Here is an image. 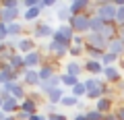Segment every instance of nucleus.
<instances>
[{
    "mask_svg": "<svg viewBox=\"0 0 124 120\" xmlns=\"http://www.w3.org/2000/svg\"><path fill=\"white\" fill-rule=\"evenodd\" d=\"M118 6L114 4V0H99L95 2V17H99L103 23H114Z\"/></svg>",
    "mask_w": 124,
    "mask_h": 120,
    "instance_id": "1",
    "label": "nucleus"
},
{
    "mask_svg": "<svg viewBox=\"0 0 124 120\" xmlns=\"http://www.w3.org/2000/svg\"><path fill=\"white\" fill-rule=\"evenodd\" d=\"M54 31H56V27L52 25V21H39V23H35V25H33V29H31L29 31V35L33 37V40H52L54 37Z\"/></svg>",
    "mask_w": 124,
    "mask_h": 120,
    "instance_id": "2",
    "label": "nucleus"
},
{
    "mask_svg": "<svg viewBox=\"0 0 124 120\" xmlns=\"http://www.w3.org/2000/svg\"><path fill=\"white\" fill-rule=\"evenodd\" d=\"M75 35H77V33L72 31V27L68 25V23H64V25H58V27H56V31H54V37H52V40L58 41V44H62V46H68V48H70Z\"/></svg>",
    "mask_w": 124,
    "mask_h": 120,
    "instance_id": "3",
    "label": "nucleus"
},
{
    "mask_svg": "<svg viewBox=\"0 0 124 120\" xmlns=\"http://www.w3.org/2000/svg\"><path fill=\"white\" fill-rule=\"evenodd\" d=\"M23 58H25V68H33V71H37V68L44 66L48 54H46V50H33V52L25 54Z\"/></svg>",
    "mask_w": 124,
    "mask_h": 120,
    "instance_id": "4",
    "label": "nucleus"
},
{
    "mask_svg": "<svg viewBox=\"0 0 124 120\" xmlns=\"http://www.w3.org/2000/svg\"><path fill=\"white\" fill-rule=\"evenodd\" d=\"M89 21H91V15H77V17H70L68 25L72 27V31L77 35H87L89 33Z\"/></svg>",
    "mask_w": 124,
    "mask_h": 120,
    "instance_id": "5",
    "label": "nucleus"
},
{
    "mask_svg": "<svg viewBox=\"0 0 124 120\" xmlns=\"http://www.w3.org/2000/svg\"><path fill=\"white\" fill-rule=\"evenodd\" d=\"M68 46H62V44H58V41H54V40H50L48 41V46H46V54H48L50 58H54V60H64V58H68Z\"/></svg>",
    "mask_w": 124,
    "mask_h": 120,
    "instance_id": "6",
    "label": "nucleus"
},
{
    "mask_svg": "<svg viewBox=\"0 0 124 120\" xmlns=\"http://www.w3.org/2000/svg\"><path fill=\"white\" fill-rule=\"evenodd\" d=\"M62 72H64V75H70V77L81 79V77L85 75V66H83V62H79V60H70V58H68L66 62L62 64Z\"/></svg>",
    "mask_w": 124,
    "mask_h": 120,
    "instance_id": "7",
    "label": "nucleus"
},
{
    "mask_svg": "<svg viewBox=\"0 0 124 120\" xmlns=\"http://www.w3.org/2000/svg\"><path fill=\"white\" fill-rule=\"evenodd\" d=\"M21 83L25 85L27 89H37V87H39V83H41V79H39V71L27 68V71L21 75Z\"/></svg>",
    "mask_w": 124,
    "mask_h": 120,
    "instance_id": "8",
    "label": "nucleus"
},
{
    "mask_svg": "<svg viewBox=\"0 0 124 120\" xmlns=\"http://www.w3.org/2000/svg\"><path fill=\"white\" fill-rule=\"evenodd\" d=\"M103 81H106L108 85H118V83H122V71H120V66L116 64V66H106L103 68Z\"/></svg>",
    "mask_w": 124,
    "mask_h": 120,
    "instance_id": "9",
    "label": "nucleus"
},
{
    "mask_svg": "<svg viewBox=\"0 0 124 120\" xmlns=\"http://www.w3.org/2000/svg\"><path fill=\"white\" fill-rule=\"evenodd\" d=\"M44 10H46V8L41 6V2H39V4L33 6V8L23 10V19H21V21L25 23V25H27V23H33V25H35V23L41 21V15H44Z\"/></svg>",
    "mask_w": 124,
    "mask_h": 120,
    "instance_id": "10",
    "label": "nucleus"
},
{
    "mask_svg": "<svg viewBox=\"0 0 124 120\" xmlns=\"http://www.w3.org/2000/svg\"><path fill=\"white\" fill-rule=\"evenodd\" d=\"M85 44H87V48L108 50V40L101 35V33H87V35H85Z\"/></svg>",
    "mask_w": 124,
    "mask_h": 120,
    "instance_id": "11",
    "label": "nucleus"
},
{
    "mask_svg": "<svg viewBox=\"0 0 124 120\" xmlns=\"http://www.w3.org/2000/svg\"><path fill=\"white\" fill-rule=\"evenodd\" d=\"M83 66H85V75H87V77H101L103 75V68H106L99 60H89V58H85Z\"/></svg>",
    "mask_w": 124,
    "mask_h": 120,
    "instance_id": "12",
    "label": "nucleus"
},
{
    "mask_svg": "<svg viewBox=\"0 0 124 120\" xmlns=\"http://www.w3.org/2000/svg\"><path fill=\"white\" fill-rule=\"evenodd\" d=\"M33 50H37V41L31 35H25V37H21V40H17V52L19 54L25 56V54L33 52Z\"/></svg>",
    "mask_w": 124,
    "mask_h": 120,
    "instance_id": "13",
    "label": "nucleus"
},
{
    "mask_svg": "<svg viewBox=\"0 0 124 120\" xmlns=\"http://www.w3.org/2000/svg\"><path fill=\"white\" fill-rule=\"evenodd\" d=\"M21 6H19V8H2V23L10 25V23L21 21V19H23V8H21Z\"/></svg>",
    "mask_w": 124,
    "mask_h": 120,
    "instance_id": "14",
    "label": "nucleus"
},
{
    "mask_svg": "<svg viewBox=\"0 0 124 120\" xmlns=\"http://www.w3.org/2000/svg\"><path fill=\"white\" fill-rule=\"evenodd\" d=\"M93 108H95L97 112H101V114H110V112L116 110V99H112V97H101V99H97V102L93 104Z\"/></svg>",
    "mask_w": 124,
    "mask_h": 120,
    "instance_id": "15",
    "label": "nucleus"
},
{
    "mask_svg": "<svg viewBox=\"0 0 124 120\" xmlns=\"http://www.w3.org/2000/svg\"><path fill=\"white\" fill-rule=\"evenodd\" d=\"M19 112H23V114H27V116H33V114H37V112H41V106L35 104L33 99L25 97L21 102V106H19Z\"/></svg>",
    "mask_w": 124,
    "mask_h": 120,
    "instance_id": "16",
    "label": "nucleus"
},
{
    "mask_svg": "<svg viewBox=\"0 0 124 120\" xmlns=\"http://www.w3.org/2000/svg\"><path fill=\"white\" fill-rule=\"evenodd\" d=\"M19 106H21V102L15 99L13 95H8V97H4V102H2V112H4L6 116H15L19 112Z\"/></svg>",
    "mask_w": 124,
    "mask_h": 120,
    "instance_id": "17",
    "label": "nucleus"
},
{
    "mask_svg": "<svg viewBox=\"0 0 124 120\" xmlns=\"http://www.w3.org/2000/svg\"><path fill=\"white\" fill-rule=\"evenodd\" d=\"M108 52H112L114 56H118L120 60L124 58V41L120 37H114V40L108 41Z\"/></svg>",
    "mask_w": 124,
    "mask_h": 120,
    "instance_id": "18",
    "label": "nucleus"
},
{
    "mask_svg": "<svg viewBox=\"0 0 124 120\" xmlns=\"http://www.w3.org/2000/svg\"><path fill=\"white\" fill-rule=\"evenodd\" d=\"M66 95V91H64V87H56V89H52L48 95H46V104H54V106H60V102H62V97Z\"/></svg>",
    "mask_w": 124,
    "mask_h": 120,
    "instance_id": "19",
    "label": "nucleus"
},
{
    "mask_svg": "<svg viewBox=\"0 0 124 120\" xmlns=\"http://www.w3.org/2000/svg\"><path fill=\"white\" fill-rule=\"evenodd\" d=\"M54 17H56V21L60 23V25H64V23L70 21V10H68V4H58V8L54 10Z\"/></svg>",
    "mask_w": 124,
    "mask_h": 120,
    "instance_id": "20",
    "label": "nucleus"
},
{
    "mask_svg": "<svg viewBox=\"0 0 124 120\" xmlns=\"http://www.w3.org/2000/svg\"><path fill=\"white\" fill-rule=\"evenodd\" d=\"M27 93H29V89H27L25 85L21 83V81H15V83H13V89H10V95H13L15 99L23 102V99L27 97Z\"/></svg>",
    "mask_w": 124,
    "mask_h": 120,
    "instance_id": "21",
    "label": "nucleus"
},
{
    "mask_svg": "<svg viewBox=\"0 0 124 120\" xmlns=\"http://www.w3.org/2000/svg\"><path fill=\"white\" fill-rule=\"evenodd\" d=\"M8 66L13 68L15 72H21V75H23V72L27 71V68H25V58H23V54H19V52H17V54H13V58H10Z\"/></svg>",
    "mask_w": 124,
    "mask_h": 120,
    "instance_id": "22",
    "label": "nucleus"
},
{
    "mask_svg": "<svg viewBox=\"0 0 124 120\" xmlns=\"http://www.w3.org/2000/svg\"><path fill=\"white\" fill-rule=\"evenodd\" d=\"M101 35L106 37L108 41L114 40V37H118V25H116V23H106V27L101 29Z\"/></svg>",
    "mask_w": 124,
    "mask_h": 120,
    "instance_id": "23",
    "label": "nucleus"
},
{
    "mask_svg": "<svg viewBox=\"0 0 124 120\" xmlns=\"http://www.w3.org/2000/svg\"><path fill=\"white\" fill-rule=\"evenodd\" d=\"M79 104H81V99H79V97H75V95L66 93L64 97H62L60 106H62V108H66V110H72V108H79Z\"/></svg>",
    "mask_w": 124,
    "mask_h": 120,
    "instance_id": "24",
    "label": "nucleus"
},
{
    "mask_svg": "<svg viewBox=\"0 0 124 120\" xmlns=\"http://www.w3.org/2000/svg\"><path fill=\"white\" fill-rule=\"evenodd\" d=\"M108 50H99V48H85V58H89V60H99L101 62L103 54H106Z\"/></svg>",
    "mask_w": 124,
    "mask_h": 120,
    "instance_id": "25",
    "label": "nucleus"
},
{
    "mask_svg": "<svg viewBox=\"0 0 124 120\" xmlns=\"http://www.w3.org/2000/svg\"><path fill=\"white\" fill-rule=\"evenodd\" d=\"M103 27H106V23H103L99 17H95V15H93L91 21H89V33H101Z\"/></svg>",
    "mask_w": 124,
    "mask_h": 120,
    "instance_id": "26",
    "label": "nucleus"
},
{
    "mask_svg": "<svg viewBox=\"0 0 124 120\" xmlns=\"http://www.w3.org/2000/svg\"><path fill=\"white\" fill-rule=\"evenodd\" d=\"M60 79H62V87L64 89H72L75 85L81 83V79H77V77H70V75H64V72H60Z\"/></svg>",
    "mask_w": 124,
    "mask_h": 120,
    "instance_id": "27",
    "label": "nucleus"
},
{
    "mask_svg": "<svg viewBox=\"0 0 124 120\" xmlns=\"http://www.w3.org/2000/svg\"><path fill=\"white\" fill-rule=\"evenodd\" d=\"M27 97H29V99H33L35 104H39L41 108L46 106V95H41V93H39V89H29V93H27Z\"/></svg>",
    "mask_w": 124,
    "mask_h": 120,
    "instance_id": "28",
    "label": "nucleus"
},
{
    "mask_svg": "<svg viewBox=\"0 0 124 120\" xmlns=\"http://www.w3.org/2000/svg\"><path fill=\"white\" fill-rule=\"evenodd\" d=\"M101 64H103V66H116V64H120V58L114 56L112 52H106L103 58H101Z\"/></svg>",
    "mask_w": 124,
    "mask_h": 120,
    "instance_id": "29",
    "label": "nucleus"
},
{
    "mask_svg": "<svg viewBox=\"0 0 124 120\" xmlns=\"http://www.w3.org/2000/svg\"><path fill=\"white\" fill-rule=\"evenodd\" d=\"M70 95H75V97H79V99H85V95H87V87H85L83 81L70 89Z\"/></svg>",
    "mask_w": 124,
    "mask_h": 120,
    "instance_id": "30",
    "label": "nucleus"
},
{
    "mask_svg": "<svg viewBox=\"0 0 124 120\" xmlns=\"http://www.w3.org/2000/svg\"><path fill=\"white\" fill-rule=\"evenodd\" d=\"M81 56H85V48H75V46H70V50H68V58H70V60H79Z\"/></svg>",
    "mask_w": 124,
    "mask_h": 120,
    "instance_id": "31",
    "label": "nucleus"
},
{
    "mask_svg": "<svg viewBox=\"0 0 124 120\" xmlns=\"http://www.w3.org/2000/svg\"><path fill=\"white\" fill-rule=\"evenodd\" d=\"M103 116L106 114L97 112L95 108H87V120H103Z\"/></svg>",
    "mask_w": 124,
    "mask_h": 120,
    "instance_id": "32",
    "label": "nucleus"
},
{
    "mask_svg": "<svg viewBox=\"0 0 124 120\" xmlns=\"http://www.w3.org/2000/svg\"><path fill=\"white\" fill-rule=\"evenodd\" d=\"M8 41V29H6V23L0 21V44H6Z\"/></svg>",
    "mask_w": 124,
    "mask_h": 120,
    "instance_id": "33",
    "label": "nucleus"
},
{
    "mask_svg": "<svg viewBox=\"0 0 124 120\" xmlns=\"http://www.w3.org/2000/svg\"><path fill=\"white\" fill-rule=\"evenodd\" d=\"M0 6H2V8H19L21 2H19V0H2Z\"/></svg>",
    "mask_w": 124,
    "mask_h": 120,
    "instance_id": "34",
    "label": "nucleus"
},
{
    "mask_svg": "<svg viewBox=\"0 0 124 120\" xmlns=\"http://www.w3.org/2000/svg\"><path fill=\"white\" fill-rule=\"evenodd\" d=\"M116 25L118 27H124V6H118V13H116Z\"/></svg>",
    "mask_w": 124,
    "mask_h": 120,
    "instance_id": "35",
    "label": "nucleus"
},
{
    "mask_svg": "<svg viewBox=\"0 0 124 120\" xmlns=\"http://www.w3.org/2000/svg\"><path fill=\"white\" fill-rule=\"evenodd\" d=\"M72 46H75V48H87V44H85V35H75Z\"/></svg>",
    "mask_w": 124,
    "mask_h": 120,
    "instance_id": "36",
    "label": "nucleus"
},
{
    "mask_svg": "<svg viewBox=\"0 0 124 120\" xmlns=\"http://www.w3.org/2000/svg\"><path fill=\"white\" fill-rule=\"evenodd\" d=\"M48 120H70V116H66L64 112H56V114H50Z\"/></svg>",
    "mask_w": 124,
    "mask_h": 120,
    "instance_id": "37",
    "label": "nucleus"
},
{
    "mask_svg": "<svg viewBox=\"0 0 124 120\" xmlns=\"http://www.w3.org/2000/svg\"><path fill=\"white\" fill-rule=\"evenodd\" d=\"M41 112H46V114H56V112H58V106H54V104H46V106L44 108H41Z\"/></svg>",
    "mask_w": 124,
    "mask_h": 120,
    "instance_id": "38",
    "label": "nucleus"
},
{
    "mask_svg": "<svg viewBox=\"0 0 124 120\" xmlns=\"http://www.w3.org/2000/svg\"><path fill=\"white\" fill-rule=\"evenodd\" d=\"M116 116H118V120H124V102H120V104H116Z\"/></svg>",
    "mask_w": 124,
    "mask_h": 120,
    "instance_id": "39",
    "label": "nucleus"
},
{
    "mask_svg": "<svg viewBox=\"0 0 124 120\" xmlns=\"http://www.w3.org/2000/svg\"><path fill=\"white\" fill-rule=\"evenodd\" d=\"M41 0H23V10H27V8H33V6H37Z\"/></svg>",
    "mask_w": 124,
    "mask_h": 120,
    "instance_id": "40",
    "label": "nucleus"
},
{
    "mask_svg": "<svg viewBox=\"0 0 124 120\" xmlns=\"http://www.w3.org/2000/svg\"><path fill=\"white\" fill-rule=\"evenodd\" d=\"M70 120H87V112H75V114L70 116Z\"/></svg>",
    "mask_w": 124,
    "mask_h": 120,
    "instance_id": "41",
    "label": "nucleus"
},
{
    "mask_svg": "<svg viewBox=\"0 0 124 120\" xmlns=\"http://www.w3.org/2000/svg\"><path fill=\"white\" fill-rule=\"evenodd\" d=\"M116 87H118V93H120V97L124 99V81H122V83H118Z\"/></svg>",
    "mask_w": 124,
    "mask_h": 120,
    "instance_id": "42",
    "label": "nucleus"
},
{
    "mask_svg": "<svg viewBox=\"0 0 124 120\" xmlns=\"http://www.w3.org/2000/svg\"><path fill=\"white\" fill-rule=\"evenodd\" d=\"M118 37L124 41V27H118Z\"/></svg>",
    "mask_w": 124,
    "mask_h": 120,
    "instance_id": "43",
    "label": "nucleus"
},
{
    "mask_svg": "<svg viewBox=\"0 0 124 120\" xmlns=\"http://www.w3.org/2000/svg\"><path fill=\"white\" fill-rule=\"evenodd\" d=\"M118 66H120V71H122V79H124V62H122V60H120V64H118Z\"/></svg>",
    "mask_w": 124,
    "mask_h": 120,
    "instance_id": "44",
    "label": "nucleus"
},
{
    "mask_svg": "<svg viewBox=\"0 0 124 120\" xmlns=\"http://www.w3.org/2000/svg\"><path fill=\"white\" fill-rule=\"evenodd\" d=\"M4 118H6V114H4L2 110H0V120H4Z\"/></svg>",
    "mask_w": 124,
    "mask_h": 120,
    "instance_id": "45",
    "label": "nucleus"
},
{
    "mask_svg": "<svg viewBox=\"0 0 124 120\" xmlns=\"http://www.w3.org/2000/svg\"><path fill=\"white\" fill-rule=\"evenodd\" d=\"M4 120H17V118H15V116H6Z\"/></svg>",
    "mask_w": 124,
    "mask_h": 120,
    "instance_id": "46",
    "label": "nucleus"
},
{
    "mask_svg": "<svg viewBox=\"0 0 124 120\" xmlns=\"http://www.w3.org/2000/svg\"><path fill=\"white\" fill-rule=\"evenodd\" d=\"M2 102H4V97H2V95H0V110H2Z\"/></svg>",
    "mask_w": 124,
    "mask_h": 120,
    "instance_id": "47",
    "label": "nucleus"
},
{
    "mask_svg": "<svg viewBox=\"0 0 124 120\" xmlns=\"http://www.w3.org/2000/svg\"><path fill=\"white\" fill-rule=\"evenodd\" d=\"M0 21H2V6H0Z\"/></svg>",
    "mask_w": 124,
    "mask_h": 120,
    "instance_id": "48",
    "label": "nucleus"
},
{
    "mask_svg": "<svg viewBox=\"0 0 124 120\" xmlns=\"http://www.w3.org/2000/svg\"><path fill=\"white\" fill-rule=\"evenodd\" d=\"M122 62H124V58H122Z\"/></svg>",
    "mask_w": 124,
    "mask_h": 120,
    "instance_id": "49",
    "label": "nucleus"
}]
</instances>
